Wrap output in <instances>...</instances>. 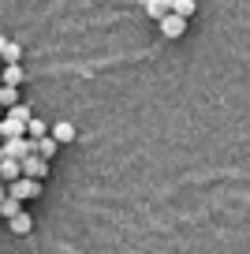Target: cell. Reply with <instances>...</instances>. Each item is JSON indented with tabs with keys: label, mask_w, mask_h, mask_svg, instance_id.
Returning a JSON list of instances; mask_svg holds the SVG:
<instances>
[{
	"label": "cell",
	"mask_w": 250,
	"mask_h": 254,
	"mask_svg": "<svg viewBox=\"0 0 250 254\" xmlns=\"http://www.w3.org/2000/svg\"><path fill=\"white\" fill-rule=\"evenodd\" d=\"M26 135H30V138L49 135V124H45V120H38V116H30V120H26Z\"/></svg>",
	"instance_id": "cell-12"
},
{
	"label": "cell",
	"mask_w": 250,
	"mask_h": 254,
	"mask_svg": "<svg viewBox=\"0 0 250 254\" xmlns=\"http://www.w3.org/2000/svg\"><path fill=\"white\" fill-rule=\"evenodd\" d=\"M19 209H23V202H19V198H11V194H8L4 202H0V217H8V221L19 213Z\"/></svg>",
	"instance_id": "cell-13"
},
{
	"label": "cell",
	"mask_w": 250,
	"mask_h": 254,
	"mask_svg": "<svg viewBox=\"0 0 250 254\" xmlns=\"http://www.w3.org/2000/svg\"><path fill=\"white\" fill-rule=\"evenodd\" d=\"M146 11L153 19H164L168 11H172V0H146Z\"/></svg>",
	"instance_id": "cell-10"
},
{
	"label": "cell",
	"mask_w": 250,
	"mask_h": 254,
	"mask_svg": "<svg viewBox=\"0 0 250 254\" xmlns=\"http://www.w3.org/2000/svg\"><path fill=\"white\" fill-rule=\"evenodd\" d=\"M8 228L15 232V236H30L34 221H30V213H23V209H19V213H15V217H11V221H8Z\"/></svg>",
	"instance_id": "cell-7"
},
{
	"label": "cell",
	"mask_w": 250,
	"mask_h": 254,
	"mask_svg": "<svg viewBox=\"0 0 250 254\" xmlns=\"http://www.w3.org/2000/svg\"><path fill=\"white\" fill-rule=\"evenodd\" d=\"M19 176H23V165H19L15 157H0V180H19Z\"/></svg>",
	"instance_id": "cell-6"
},
{
	"label": "cell",
	"mask_w": 250,
	"mask_h": 254,
	"mask_svg": "<svg viewBox=\"0 0 250 254\" xmlns=\"http://www.w3.org/2000/svg\"><path fill=\"white\" fill-rule=\"evenodd\" d=\"M0 105H4V109L19 105V86H0Z\"/></svg>",
	"instance_id": "cell-14"
},
{
	"label": "cell",
	"mask_w": 250,
	"mask_h": 254,
	"mask_svg": "<svg viewBox=\"0 0 250 254\" xmlns=\"http://www.w3.org/2000/svg\"><path fill=\"white\" fill-rule=\"evenodd\" d=\"M0 138H4V131H0Z\"/></svg>",
	"instance_id": "cell-19"
},
{
	"label": "cell",
	"mask_w": 250,
	"mask_h": 254,
	"mask_svg": "<svg viewBox=\"0 0 250 254\" xmlns=\"http://www.w3.org/2000/svg\"><path fill=\"white\" fill-rule=\"evenodd\" d=\"M183 30H187V19L176 15V11H168V15L161 19V34L164 38H183Z\"/></svg>",
	"instance_id": "cell-4"
},
{
	"label": "cell",
	"mask_w": 250,
	"mask_h": 254,
	"mask_svg": "<svg viewBox=\"0 0 250 254\" xmlns=\"http://www.w3.org/2000/svg\"><path fill=\"white\" fill-rule=\"evenodd\" d=\"M0 86H4V82H0Z\"/></svg>",
	"instance_id": "cell-20"
},
{
	"label": "cell",
	"mask_w": 250,
	"mask_h": 254,
	"mask_svg": "<svg viewBox=\"0 0 250 254\" xmlns=\"http://www.w3.org/2000/svg\"><path fill=\"white\" fill-rule=\"evenodd\" d=\"M19 165H23V176H30V180H41V176H49V161H45V157H38V153L23 157Z\"/></svg>",
	"instance_id": "cell-3"
},
{
	"label": "cell",
	"mask_w": 250,
	"mask_h": 254,
	"mask_svg": "<svg viewBox=\"0 0 250 254\" xmlns=\"http://www.w3.org/2000/svg\"><path fill=\"white\" fill-rule=\"evenodd\" d=\"M0 82H4V86H19V82H23V67H19V64H8V67L0 71Z\"/></svg>",
	"instance_id": "cell-9"
},
{
	"label": "cell",
	"mask_w": 250,
	"mask_h": 254,
	"mask_svg": "<svg viewBox=\"0 0 250 254\" xmlns=\"http://www.w3.org/2000/svg\"><path fill=\"white\" fill-rule=\"evenodd\" d=\"M4 45H8V38H4V34H0V53H4Z\"/></svg>",
	"instance_id": "cell-17"
},
{
	"label": "cell",
	"mask_w": 250,
	"mask_h": 254,
	"mask_svg": "<svg viewBox=\"0 0 250 254\" xmlns=\"http://www.w3.org/2000/svg\"><path fill=\"white\" fill-rule=\"evenodd\" d=\"M4 112H8V109H4V105H0V120H4Z\"/></svg>",
	"instance_id": "cell-18"
},
{
	"label": "cell",
	"mask_w": 250,
	"mask_h": 254,
	"mask_svg": "<svg viewBox=\"0 0 250 254\" xmlns=\"http://www.w3.org/2000/svg\"><path fill=\"white\" fill-rule=\"evenodd\" d=\"M56 150H60V142H56L53 135H41V138H34V153H38V157L53 161V157H56Z\"/></svg>",
	"instance_id": "cell-5"
},
{
	"label": "cell",
	"mask_w": 250,
	"mask_h": 254,
	"mask_svg": "<svg viewBox=\"0 0 250 254\" xmlns=\"http://www.w3.org/2000/svg\"><path fill=\"white\" fill-rule=\"evenodd\" d=\"M4 157H15V161H23V157H30L34 153V138L30 135H15V138H4Z\"/></svg>",
	"instance_id": "cell-2"
},
{
	"label": "cell",
	"mask_w": 250,
	"mask_h": 254,
	"mask_svg": "<svg viewBox=\"0 0 250 254\" xmlns=\"http://www.w3.org/2000/svg\"><path fill=\"white\" fill-rule=\"evenodd\" d=\"M53 138L60 146H67V142H75V127L67 124V120H60V124H53Z\"/></svg>",
	"instance_id": "cell-8"
},
{
	"label": "cell",
	"mask_w": 250,
	"mask_h": 254,
	"mask_svg": "<svg viewBox=\"0 0 250 254\" xmlns=\"http://www.w3.org/2000/svg\"><path fill=\"white\" fill-rule=\"evenodd\" d=\"M172 11H176V15H183V19H190L198 11V0H172Z\"/></svg>",
	"instance_id": "cell-11"
},
{
	"label": "cell",
	"mask_w": 250,
	"mask_h": 254,
	"mask_svg": "<svg viewBox=\"0 0 250 254\" xmlns=\"http://www.w3.org/2000/svg\"><path fill=\"white\" fill-rule=\"evenodd\" d=\"M8 194H11V198H19V202H26V198H38V194H41V180H30V176H19V180H11Z\"/></svg>",
	"instance_id": "cell-1"
},
{
	"label": "cell",
	"mask_w": 250,
	"mask_h": 254,
	"mask_svg": "<svg viewBox=\"0 0 250 254\" xmlns=\"http://www.w3.org/2000/svg\"><path fill=\"white\" fill-rule=\"evenodd\" d=\"M19 56H23V49H19L15 41H8V45H4V53H0V60H4V64H19Z\"/></svg>",
	"instance_id": "cell-15"
},
{
	"label": "cell",
	"mask_w": 250,
	"mask_h": 254,
	"mask_svg": "<svg viewBox=\"0 0 250 254\" xmlns=\"http://www.w3.org/2000/svg\"><path fill=\"white\" fill-rule=\"evenodd\" d=\"M4 198H8V187H4V183H0V202H4Z\"/></svg>",
	"instance_id": "cell-16"
}]
</instances>
